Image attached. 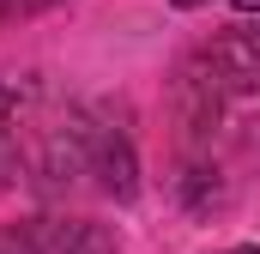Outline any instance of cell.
Returning a JSON list of instances; mask_svg holds the SVG:
<instances>
[{
  "instance_id": "1",
  "label": "cell",
  "mask_w": 260,
  "mask_h": 254,
  "mask_svg": "<svg viewBox=\"0 0 260 254\" xmlns=\"http://www.w3.org/2000/svg\"><path fill=\"white\" fill-rule=\"evenodd\" d=\"M230 6H242V12H260V0H230Z\"/></svg>"
},
{
  "instance_id": "2",
  "label": "cell",
  "mask_w": 260,
  "mask_h": 254,
  "mask_svg": "<svg viewBox=\"0 0 260 254\" xmlns=\"http://www.w3.org/2000/svg\"><path fill=\"white\" fill-rule=\"evenodd\" d=\"M176 6H200V0H176Z\"/></svg>"
}]
</instances>
